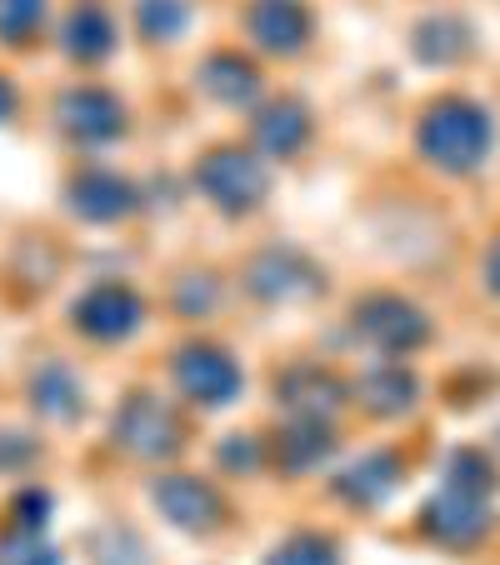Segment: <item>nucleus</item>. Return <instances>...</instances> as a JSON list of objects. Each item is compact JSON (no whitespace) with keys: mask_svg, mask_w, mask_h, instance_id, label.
I'll return each instance as SVG.
<instances>
[{"mask_svg":"<svg viewBox=\"0 0 500 565\" xmlns=\"http://www.w3.org/2000/svg\"><path fill=\"white\" fill-rule=\"evenodd\" d=\"M175 385H181L191 401H201V406H225V401L241 391V371H235V361L225 351H215V345H185V351L175 355Z\"/></svg>","mask_w":500,"mask_h":565,"instance_id":"6e6552de","label":"nucleus"},{"mask_svg":"<svg viewBox=\"0 0 500 565\" xmlns=\"http://www.w3.org/2000/svg\"><path fill=\"white\" fill-rule=\"evenodd\" d=\"M446 486H460V491H476V495H490L496 491V470L480 450H456L446 460Z\"/></svg>","mask_w":500,"mask_h":565,"instance_id":"b1692460","label":"nucleus"},{"mask_svg":"<svg viewBox=\"0 0 500 565\" xmlns=\"http://www.w3.org/2000/svg\"><path fill=\"white\" fill-rule=\"evenodd\" d=\"M0 565H61V561H55L51 545L35 541V531H21L0 541Z\"/></svg>","mask_w":500,"mask_h":565,"instance_id":"a878e982","label":"nucleus"},{"mask_svg":"<svg viewBox=\"0 0 500 565\" xmlns=\"http://www.w3.org/2000/svg\"><path fill=\"white\" fill-rule=\"evenodd\" d=\"M486 276H490V290L500 296V246L490 250V260H486Z\"/></svg>","mask_w":500,"mask_h":565,"instance_id":"cd10ccee","label":"nucleus"},{"mask_svg":"<svg viewBox=\"0 0 500 565\" xmlns=\"http://www.w3.org/2000/svg\"><path fill=\"white\" fill-rule=\"evenodd\" d=\"M65 55L71 61H106L110 51H116V25H110V15L100 11L96 0H81L71 15H65Z\"/></svg>","mask_w":500,"mask_h":565,"instance_id":"f8f14e48","label":"nucleus"},{"mask_svg":"<svg viewBox=\"0 0 500 565\" xmlns=\"http://www.w3.org/2000/svg\"><path fill=\"white\" fill-rule=\"evenodd\" d=\"M11 110H15V90H11V86H6V81H0V120L11 116Z\"/></svg>","mask_w":500,"mask_h":565,"instance_id":"c85d7f7f","label":"nucleus"},{"mask_svg":"<svg viewBox=\"0 0 500 565\" xmlns=\"http://www.w3.org/2000/svg\"><path fill=\"white\" fill-rule=\"evenodd\" d=\"M195 185H201L221 211L241 215V211H256V205L266 201L270 171L256 156H245V150H211V156L195 166Z\"/></svg>","mask_w":500,"mask_h":565,"instance_id":"f03ea898","label":"nucleus"},{"mask_svg":"<svg viewBox=\"0 0 500 565\" xmlns=\"http://www.w3.org/2000/svg\"><path fill=\"white\" fill-rule=\"evenodd\" d=\"M330 450V430L320 426V416H296V426L280 440V466L286 470H310L316 460H326Z\"/></svg>","mask_w":500,"mask_h":565,"instance_id":"412c9836","label":"nucleus"},{"mask_svg":"<svg viewBox=\"0 0 500 565\" xmlns=\"http://www.w3.org/2000/svg\"><path fill=\"white\" fill-rule=\"evenodd\" d=\"M256 140L270 150V156H296L310 140V116L296 106V100H280V106H266L256 120Z\"/></svg>","mask_w":500,"mask_h":565,"instance_id":"6ab92c4d","label":"nucleus"},{"mask_svg":"<svg viewBox=\"0 0 500 565\" xmlns=\"http://www.w3.org/2000/svg\"><path fill=\"white\" fill-rule=\"evenodd\" d=\"M201 86L211 90L215 100H225V106H245V100L260 90V75H256V65L241 61L235 51H221L201 65Z\"/></svg>","mask_w":500,"mask_h":565,"instance_id":"f3484780","label":"nucleus"},{"mask_svg":"<svg viewBox=\"0 0 500 565\" xmlns=\"http://www.w3.org/2000/svg\"><path fill=\"white\" fill-rule=\"evenodd\" d=\"M191 11H185V0H136V25L146 41H175L185 31Z\"/></svg>","mask_w":500,"mask_h":565,"instance_id":"4be33fe9","label":"nucleus"},{"mask_svg":"<svg viewBox=\"0 0 500 565\" xmlns=\"http://www.w3.org/2000/svg\"><path fill=\"white\" fill-rule=\"evenodd\" d=\"M31 401H35V411H45V416H55V420H71L86 411V391H81V381H75L61 361L41 365V371L31 375Z\"/></svg>","mask_w":500,"mask_h":565,"instance_id":"a211bd4d","label":"nucleus"},{"mask_svg":"<svg viewBox=\"0 0 500 565\" xmlns=\"http://www.w3.org/2000/svg\"><path fill=\"white\" fill-rule=\"evenodd\" d=\"M71 205L86 221H116V215L130 211V185L110 171H86L71 185Z\"/></svg>","mask_w":500,"mask_h":565,"instance_id":"2eb2a0df","label":"nucleus"},{"mask_svg":"<svg viewBox=\"0 0 500 565\" xmlns=\"http://www.w3.org/2000/svg\"><path fill=\"white\" fill-rule=\"evenodd\" d=\"M45 21V0H0V41L31 45V35Z\"/></svg>","mask_w":500,"mask_h":565,"instance_id":"5701e85b","label":"nucleus"},{"mask_svg":"<svg viewBox=\"0 0 500 565\" xmlns=\"http://www.w3.org/2000/svg\"><path fill=\"white\" fill-rule=\"evenodd\" d=\"M421 150L436 160L440 171H456V175L476 171L490 150V116L476 100H460V96L436 100L426 110V120H421Z\"/></svg>","mask_w":500,"mask_h":565,"instance_id":"f257e3e1","label":"nucleus"},{"mask_svg":"<svg viewBox=\"0 0 500 565\" xmlns=\"http://www.w3.org/2000/svg\"><path fill=\"white\" fill-rule=\"evenodd\" d=\"M116 446L140 460H160L181 450V420L171 406H160L156 395H130L116 416Z\"/></svg>","mask_w":500,"mask_h":565,"instance_id":"20e7f679","label":"nucleus"},{"mask_svg":"<svg viewBox=\"0 0 500 565\" xmlns=\"http://www.w3.org/2000/svg\"><path fill=\"white\" fill-rule=\"evenodd\" d=\"M61 126L75 140H86V146H106V140H116L126 130V110H120V100L110 90L81 86L61 96Z\"/></svg>","mask_w":500,"mask_h":565,"instance_id":"9d476101","label":"nucleus"},{"mask_svg":"<svg viewBox=\"0 0 500 565\" xmlns=\"http://www.w3.org/2000/svg\"><path fill=\"white\" fill-rule=\"evenodd\" d=\"M310 6L306 0H251L245 6V31L260 51L270 55H296L310 41Z\"/></svg>","mask_w":500,"mask_h":565,"instance_id":"423d86ee","label":"nucleus"},{"mask_svg":"<svg viewBox=\"0 0 500 565\" xmlns=\"http://www.w3.org/2000/svg\"><path fill=\"white\" fill-rule=\"evenodd\" d=\"M355 335L371 341L375 351H385V355H405V351H415V345H426L430 326H426V316H421L411 300L371 296V300L355 306Z\"/></svg>","mask_w":500,"mask_h":565,"instance_id":"7ed1b4c3","label":"nucleus"},{"mask_svg":"<svg viewBox=\"0 0 500 565\" xmlns=\"http://www.w3.org/2000/svg\"><path fill=\"white\" fill-rule=\"evenodd\" d=\"M266 565H341V555H336L330 541H320V535H290V541H280L270 551Z\"/></svg>","mask_w":500,"mask_h":565,"instance_id":"393cba45","label":"nucleus"},{"mask_svg":"<svg viewBox=\"0 0 500 565\" xmlns=\"http://www.w3.org/2000/svg\"><path fill=\"white\" fill-rule=\"evenodd\" d=\"M251 290L266 300H300L310 290H320V276L300 250H266V256L251 266Z\"/></svg>","mask_w":500,"mask_h":565,"instance_id":"9b49d317","label":"nucleus"},{"mask_svg":"<svg viewBox=\"0 0 500 565\" xmlns=\"http://www.w3.org/2000/svg\"><path fill=\"white\" fill-rule=\"evenodd\" d=\"M276 391L286 395V406L296 411V416H320V411H336L345 401L341 381L326 375V371H316V365H296V371H286Z\"/></svg>","mask_w":500,"mask_h":565,"instance_id":"4468645a","label":"nucleus"},{"mask_svg":"<svg viewBox=\"0 0 500 565\" xmlns=\"http://www.w3.org/2000/svg\"><path fill=\"white\" fill-rule=\"evenodd\" d=\"M395 486H401V460H395L391 450L361 456L351 470H341V480H336V491H341L345 501H355V505H381Z\"/></svg>","mask_w":500,"mask_h":565,"instance_id":"ddd939ff","label":"nucleus"},{"mask_svg":"<svg viewBox=\"0 0 500 565\" xmlns=\"http://www.w3.org/2000/svg\"><path fill=\"white\" fill-rule=\"evenodd\" d=\"M355 391H361L365 411H375V416H401V411H411V401H415V375L405 371L401 361H391V365L365 371V381L355 385Z\"/></svg>","mask_w":500,"mask_h":565,"instance_id":"dca6fc26","label":"nucleus"},{"mask_svg":"<svg viewBox=\"0 0 500 565\" xmlns=\"http://www.w3.org/2000/svg\"><path fill=\"white\" fill-rule=\"evenodd\" d=\"M415 55L430 65H456L470 55V25L456 15H430L421 31H415Z\"/></svg>","mask_w":500,"mask_h":565,"instance_id":"aec40b11","label":"nucleus"},{"mask_svg":"<svg viewBox=\"0 0 500 565\" xmlns=\"http://www.w3.org/2000/svg\"><path fill=\"white\" fill-rule=\"evenodd\" d=\"M150 501L160 505V515L171 525H181V531L191 535H205L215 531V525L225 521V501L215 486H205V480L195 476H166L150 486Z\"/></svg>","mask_w":500,"mask_h":565,"instance_id":"39448f33","label":"nucleus"},{"mask_svg":"<svg viewBox=\"0 0 500 565\" xmlns=\"http://www.w3.org/2000/svg\"><path fill=\"white\" fill-rule=\"evenodd\" d=\"M426 531L436 535L440 545H476L490 535V505L486 495L460 491V486H440V495L426 505Z\"/></svg>","mask_w":500,"mask_h":565,"instance_id":"0eeeda50","label":"nucleus"},{"mask_svg":"<svg viewBox=\"0 0 500 565\" xmlns=\"http://www.w3.org/2000/svg\"><path fill=\"white\" fill-rule=\"evenodd\" d=\"M75 326L96 341H120L140 326V296L120 280H106V286H91L86 296L75 300Z\"/></svg>","mask_w":500,"mask_h":565,"instance_id":"1a4fd4ad","label":"nucleus"},{"mask_svg":"<svg viewBox=\"0 0 500 565\" xmlns=\"http://www.w3.org/2000/svg\"><path fill=\"white\" fill-rule=\"evenodd\" d=\"M221 460H225V466H241V470H256V446H251V436H241V446H225L221 450Z\"/></svg>","mask_w":500,"mask_h":565,"instance_id":"bb28decb","label":"nucleus"}]
</instances>
